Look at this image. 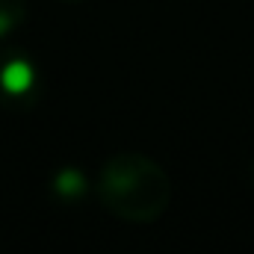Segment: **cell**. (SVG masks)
<instances>
[{
  "mask_svg": "<svg viewBox=\"0 0 254 254\" xmlns=\"http://www.w3.org/2000/svg\"><path fill=\"white\" fill-rule=\"evenodd\" d=\"M33 68L30 63H24V60H15V63H9L3 71H0V83H3V89L6 92H12V95H21V92H27L30 86H33Z\"/></svg>",
  "mask_w": 254,
  "mask_h": 254,
  "instance_id": "cell-1",
  "label": "cell"
},
{
  "mask_svg": "<svg viewBox=\"0 0 254 254\" xmlns=\"http://www.w3.org/2000/svg\"><path fill=\"white\" fill-rule=\"evenodd\" d=\"M6 24H9V21H6V18H3V15H0V33H3V30H6Z\"/></svg>",
  "mask_w": 254,
  "mask_h": 254,
  "instance_id": "cell-3",
  "label": "cell"
},
{
  "mask_svg": "<svg viewBox=\"0 0 254 254\" xmlns=\"http://www.w3.org/2000/svg\"><path fill=\"white\" fill-rule=\"evenodd\" d=\"M80 184H83V181H80V175H77V172H65L63 178H60V190L68 192V195L80 190Z\"/></svg>",
  "mask_w": 254,
  "mask_h": 254,
  "instance_id": "cell-2",
  "label": "cell"
}]
</instances>
